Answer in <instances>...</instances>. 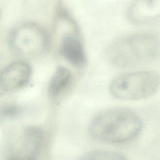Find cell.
Masks as SVG:
<instances>
[{"mask_svg": "<svg viewBox=\"0 0 160 160\" xmlns=\"http://www.w3.org/2000/svg\"><path fill=\"white\" fill-rule=\"evenodd\" d=\"M142 127L140 118L133 111L116 108L103 111L91 121L89 133L94 139L108 143H122L135 138Z\"/></svg>", "mask_w": 160, "mask_h": 160, "instance_id": "1", "label": "cell"}, {"mask_svg": "<svg viewBox=\"0 0 160 160\" xmlns=\"http://www.w3.org/2000/svg\"><path fill=\"white\" fill-rule=\"evenodd\" d=\"M159 52L158 38L150 33L141 32L116 40L108 48L106 56L111 65L128 68L154 61Z\"/></svg>", "mask_w": 160, "mask_h": 160, "instance_id": "2", "label": "cell"}, {"mask_svg": "<svg viewBox=\"0 0 160 160\" xmlns=\"http://www.w3.org/2000/svg\"><path fill=\"white\" fill-rule=\"evenodd\" d=\"M158 72L141 71L123 74L111 82L109 90L114 98L122 100H139L155 94L159 88Z\"/></svg>", "mask_w": 160, "mask_h": 160, "instance_id": "3", "label": "cell"}, {"mask_svg": "<svg viewBox=\"0 0 160 160\" xmlns=\"http://www.w3.org/2000/svg\"><path fill=\"white\" fill-rule=\"evenodd\" d=\"M12 51L19 56L36 57L48 48L49 38L46 31L35 22H24L14 28L9 36Z\"/></svg>", "mask_w": 160, "mask_h": 160, "instance_id": "4", "label": "cell"}, {"mask_svg": "<svg viewBox=\"0 0 160 160\" xmlns=\"http://www.w3.org/2000/svg\"><path fill=\"white\" fill-rule=\"evenodd\" d=\"M43 141L44 133L41 129L34 126L25 129L7 160H36Z\"/></svg>", "mask_w": 160, "mask_h": 160, "instance_id": "5", "label": "cell"}, {"mask_svg": "<svg viewBox=\"0 0 160 160\" xmlns=\"http://www.w3.org/2000/svg\"><path fill=\"white\" fill-rule=\"evenodd\" d=\"M31 69L28 63L22 61L12 62L0 73V88L11 92L24 87L29 82Z\"/></svg>", "mask_w": 160, "mask_h": 160, "instance_id": "6", "label": "cell"}, {"mask_svg": "<svg viewBox=\"0 0 160 160\" xmlns=\"http://www.w3.org/2000/svg\"><path fill=\"white\" fill-rule=\"evenodd\" d=\"M59 52L73 66L78 68L84 67L86 57L77 27L64 32L59 44Z\"/></svg>", "mask_w": 160, "mask_h": 160, "instance_id": "7", "label": "cell"}, {"mask_svg": "<svg viewBox=\"0 0 160 160\" xmlns=\"http://www.w3.org/2000/svg\"><path fill=\"white\" fill-rule=\"evenodd\" d=\"M126 13L129 21L134 23L156 21L160 16V0H133Z\"/></svg>", "mask_w": 160, "mask_h": 160, "instance_id": "8", "label": "cell"}, {"mask_svg": "<svg viewBox=\"0 0 160 160\" xmlns=\"http://www.w3.org/2000/svg\"><path fill=\"white\" fill-rule=\"evenodd\" d=\"M72 82L71 72L64 66H59L51 78L48 94L49 99L54 102H59L68 92Z\"/></svg>", "mask_w": 160, "mask_h": 160, "instance_id": "9", "label": "cell"}, {"mask_svg": "<svg viewBox=\"0 0 160 160\" xmlns=\"http://www.w3.org/2000/svg\"><path fill=\"white\" fill-rule=\"evenodd\" d=\"M81 160H128L122 154L111 151L96 150L85 154Z\"/></svg>", "mask_w": 160, "mask_h": 160, "instance_id": "10", "label": "cell"}, {"mask_svg": "<svg viewBox=\"0 0 160 160\" xmlns=\"http://www.w3.org/2000/svg\"><path fill=\"white\" fill-rule=\"evenodd\" d=\"M21 109L19 106L8 104L0 107V120L12 118L21 113Z\"/></svg>", "mask_w": 160, "mask_h": 160, "instance_id": "11", "label": "cell"}]
</instances>
